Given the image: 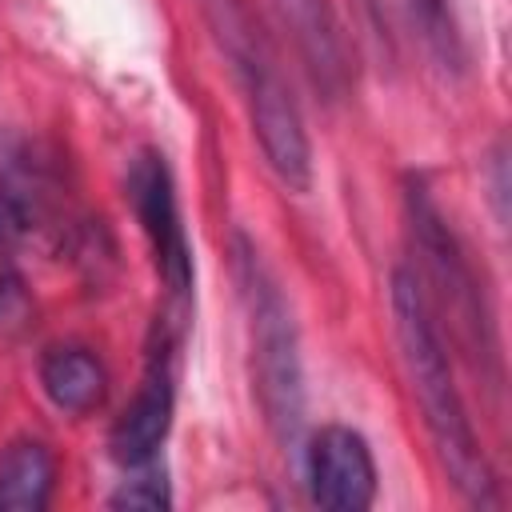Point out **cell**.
<instances>
[{
  "instance_id": "cell-1",
  "label": "cell",
  "mask_w": 512,
  "mask_h": 512,
  "mask_svg": "<svg viewBox=\"0 0 512 512\" xmlns=\"http://www.w3.org/2000/svg\"><path fill=\"white\" fill-rule=\"evenodd\" d=\"M392 324H396V344H400V360H404L412 396L420 404L424 428L436 444V456H440L452 488L468 504L492 508L496 476L480 452V440L472 432L468 408H464L456 376H452V360H448L444 340L432 320L428 292L412 268L392 272Z\"/></svg>"
},
{
  "instance_id": "cell-2",
  "label": "cell",
  "mask_w": 512,
  "mask_h": 512,
  "mask_svg": "<svg viewBox=\"0 0 512 512\" xmlns=\"http://www.w3.org/2000/svg\"><path fill=\"white\" fill-rule=\"evenodd\" d=\"M208 8L216 16L220 40L236 64V76H240V88L248 100V116H252V128H256L268 168L292 192H308L312 144H308L300 108L288 92V80L280 76V64H276L268 40L260 36L252 12L240 0H208Z\"/></svg>"
},
{
  "instance_id": "cell-3",
  "label": "cell",
  "mask_w": 512,
  "mask_h": 512,
  "mask_svg": "<svg viewBox=\"0 0 512 512\" xmlns=\"http://www.w3.org/2000/svg\"><path fill=\"white\" fill-rule=\"evenodd\" d=\"M236 272H240V292L248 308V336H252V372H256V392L264 420L272 436L284 448H296L300 424H304V372H300V348H296V324L292 312L264 268L260 252L252 244H236Z\"/></svg>"
},
{
  "instance_id": "cell-4",
  "label": "cell",
  "mask_w": 512,
  "mask_h": 512,
  "mask_svg": "<svg viewBox=\"0 0 512 512\" xmlns=\"http://www.w3.org/2000/svg\"><path fill=\"white\" fill-rule=\"evenodd\" d=\"M408 220H412V240L420 248L428 280L448 300V312L460 324L468 348H488V316L480 308V288L472 280V268H468L452 228L444 224V216L436 212V204L428 200V192L420 184L408 188Z\"/></svg>"
},
{
  "instance_id": "cell-5",
  "label": "cell",
  "mask_w": 512,
  "mask_h": 512,
  "mask_svg": "<svg viewBox=\"0 0 512 512\" xmlns=\"http://www.w3.org/2000/svg\"><path fill=\"white\" fill-rule=\"evenodd\" d=\"M128 196H132L136 220H140V228L148 236V248H152L160 280L168 284L172 296H184L188 284H192V248H188V232L180 224L172 172H168L160 152H140L132 160Z\"/></svg>"
},
{
  "instance_id": "cell-6",
  "label": "cell",
  "mask_w": 512,
  "mask_h": 512,
  "mask_svg": "<svg viewBox=\"0 0 512 512\" xmlns=\"http://www.w3.org/2000/svg\"><path fill=\"white\" fill-rule=\"evenodd\" d=\"M172 336L160 332L156 344L148 348V364L140 376V388L132 396V404L124 408V416L112 428V456L124 468L148 464L156 460V448L164 444L168 428H172V404H176V364H172Z\"/></svg>"
},
{
  "instance_id": "cell-7",
  "label": "cell",
  "mask_w": 512,
  "mask_h": 512,
  "mask_svg": "<svg viewBox=\"0 0 512 512\" xmlns=\"http://www.w3.org/2000/svg\"><path fill=\"white\" fill-rule=\"evenodd\" d=\"M308 488L328 512H364L376 500V464L360 432L332 424L308 448Z\"/></svg>"
},
{
  "instance_id": "cell-8",
  "label": "cell",
  "mask_w": 512,
  "mask_h": 512,
  "mask_svg": "<svg viewBox=\"0 0 512 512\" xmlns=\"http://www.w3.org/2000/svg\"><path fill=\"white\" fill-rule=\"evenodd\" d=\"M284 24L292 28L296 52L324 96H340L348 88V48L340 36V20L328 0H276Z\"/></svg>"
},
{
  "instance_id": "cell-9",
  "label": "cell",
  "mask_w": 512,
  "mask_h": 512,
  "mask_svg": "<svg viewBox=\"0 0 512 512\" xmlns=\"http://www.w3.org/2000/svg\"><path fill=\"white\" fill-rule=\"evenodd\" d=\"M40 384H44L48 400L60 412H72V416L96 412L104 404V396H108L104 364L88 348H80V344L48 348L44 360H40Z\"/></svg>"
},
{
  "instance_id": "cell-10",
  "label": "cell",
  "mask_w": 512,
  "mask_h": 512,
  "mask_svg": "<svg viewBox=\"0 0 512 512\" xmlns=\"http://www.w3.org/2000/svg\"><path fill=\"white\" fill-rule=\"evenodd\" d=\"M56 464L40 440H12L0 456V512H44Z\"/></svg>"
},
{
  "instance_id": "cell-11",
  "label": "cell",
  "mask_w": 512,
  "mask_h": 512,
  "mask_svg": "<svg viewBox=\"0 0 512 512\" xmlns=\"http://www.w3.org/2000/svg\"><path fill=\"white\" fill-rule=\"evenodd\" d=\"M108 508H140V512H160V508H172V492H168V480H164V468L160 464H136V476H128L112 496H108Z\"/></svg>"
},
{
  "instance_id": "cell-12",
  "label": "cell",
  "mask_w": 512,
  "mask_h": 512,
  "mask_svg": "<svg viewBox=\"0 0 512 512\" xmlns=\"http://www.w3.org/2000/svg\"><path fill=\"white\" fill-rule=\"evenodd\" d=\"M412 8L420 12V20H424V28H428L432 40H444L448 36L444 32V0H412Z\"/></svg>"
}]
</instances>
